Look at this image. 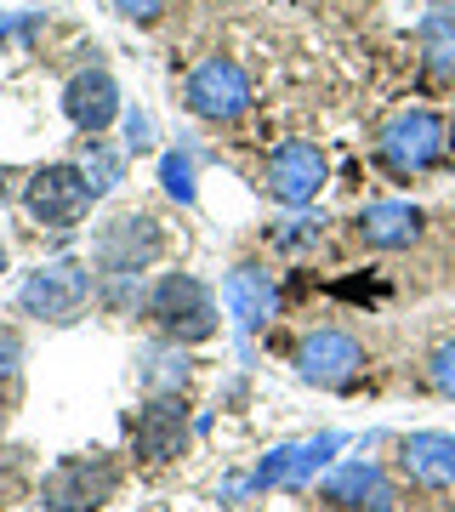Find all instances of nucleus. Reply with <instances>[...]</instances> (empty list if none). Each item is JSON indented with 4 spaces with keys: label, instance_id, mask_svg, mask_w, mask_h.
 <instances>
[{
    "label": "nucleus",
    "instance_id": "nucleus-1",
    "mask_svg": "<svg viewBox=\"0 0 455 512\" xmlns=\"http://www.w3.org/2000/svg\"><path fill=\"white\" fill-rule=\"evenodd\" d=\"M160 251H165V234L148 211H120L91 234V268H97L103 285L109 279H137Z\"/></svg>",
    "mask_w": 455,
    "mask_h": 512
},
{
    "label": "nucleus",
    "instance_id": "nucleus-2",
    "mask_svg": "<svg viewBox=\"0 0 455 512\" xmlns=\"http://www.w3.org/2000/svg\"><path fill=\"white\" fill-rule=\"evenodd\" d=\"M143 313L154 319V330L165 342H205V336H217V302H211V291L194 274H165L148 291Z\"/></svg>",
    "mask_w": 455,
    "mask_h": 512
},
{
    "label": "nucleus",
    "instance_id": "nucleus-3",
    "mask_svg": "<svg viewBox=\"0 0 455 512\" xmlns=\"http://www.w3.org/2000/svg\"><path fill=\"white\" fill-rule=\"evenodd\" d=\"M382 148V165L387 171H399V177H421V171H433L444 160V120L433 109H404L393 114L376 137Z\"/></svg>",
    "mask_w": 455,
    "mask_h": 512
},
{
    "label": "nucleus",
    "instance_id": "nucleus-4",
    "mask_svg": "<svg viewBox=\"0 0 455 512\" xmlns=\"http://www.w3.org/2000/svg\"><path fill=\"white\" fill-rule=\"evenodd\" d=\"M114 484H120L114 461H103V456H63L52 473H46V484H40V507L46 512H97L114 495Z\"/></svg>",
    "mask_w": 455,
    "mask_h": 512
},
{
    "label": "nucleus",
    "instance_id": "nucleus-5",
    "mask_svg": "<svg viewBox=\"0 0 455 512\" xmlns=\"http://www.w3.org/2000/svg\"><path fill=\"white\" fill-rule=\"evenodd\" d=\"M182 103H188V114L228 126V120H239V114L251 109V80H245V69L228 63V57H205V63H194L188 80H182Z\"/></svg>",
    "mask_w": 455,
    "mask_h": 512
},
{
    "label": "nucleus",
    "instance_id": "nucleus-6",
    "mask_svg": "<svg viewBox=\"0 0 455 512\" xmlns=\"http://www.w3.org/2000/svg\"><path fill=\"white\" fill-rule=\"evenodd\" d=\"M91 296V274L80 268V262H46V268H35V274L23 279V313L29 319H52V325H69L74 313L86 308Z\"/></svg>",
    "mask_w": 455,
    "mask_h": 512
},
{
    "label": "nucleus",
    "instance_id": "nucleus-7",
    "mask_svg": "<svg viewBox=\"0 0 455 512\" xmlns=\"http://www.w3.org/2000/svg\"><path fill=\"white\" fill-rule=\"evenodd\" d=\"M291 365H296V376L313 382V387H347L364 370V348L347 336V330L325 325V330H308V336L296 342Z\"/></svg>",
    "mask_w": 455,
    "mask_h": 512
},
{
    "label": "nucleus",
    "instance_id": "nucleus-8",
    "mask_svg": "<svg viewBox=\"0 0 455 512\" xmlns=\"http://www.w3.org/2000/svg\"><path fill=\"white\" fill-rule=\"evenodd\" d=\"M23 200H29V217L35 222H46V228H74L80 211L91 205L86 171H80V165H46V171L29 177Z\"/></svg>",
    "mask_w": 455,
    "mask_h": 512
},
{
    "label": "nucleus",
    "instance_id": "nucleus-9",
    "mask_svg": "<svg viewBox=\"0 0 455 512\" xmlns=\"http://www.w3.org/2000/svg\"><path fill=\"white\" fill-rule=\"evenodd\" d=\"M319 188H325V154L308 137H291L268 154V194L279 205L302 211L308 200H319Z\"/></svg>",
    "mask_w": 455,
    "mask_h": 512
},
{
    "label": "nucleus",
    "instance_id": "nucleus-10",
    "mask_svg": "<svg viewBox=\"0 0 455 512\" xmlns=\"http://www.w3.org/2000/svg\"><path fill=\"white\" fill-rule=\"evenodd\" d=\"M188 444V404L177 393H154L131 421V450L143 461H171Z\"/></svg>",
    "mask_w": 455,
    "mask_h": 512
},
{
    "label": "nucleus",
    "instance_id": "nucleus-11",
    "mask_svg": "<svg viewBox=\"0 0 455 512\" xmlns=\"http://www.w3.org/2000/svg\"><path fill=\"white\" fill-rule=\"evenodd\" d=\"M319 495L342 512H399V490H393V478H387L376 461H342V467L319 484Z\"/></svg>",
    "mask_w": 455,
    "mask_h": 512
},
{
    "label": "nucleus",
    "instance_id": "nucleus-12",
    "mask_svg": "<svg viewBox=\"0 0 455 512\" xmlns=\"http://www.w3.org/2000/svg\"><path fill=\"white\" fill-rule=\"evenodd\" d=\"M342 450V433H319V439H302V444H279L268 450V461L256 467V484H273V490H308L319 467Z\"/></svg>",
    "mask_w": 455,
    "mask_h": 512
},
{
    "label": "nucleus",
    "instance_id": "nucleus-13",
    "mask_svg": "<svg viewBox=\"0 0 455 512\" xmlns=\"http://www.w3.org/2000/svg\"><path fill=\"white\" fill-rule=\"evenodd\" d=\"M222 291H228V319H234L239 342H251L256 330L279 313V285H273V274H262V268H251V262H239Z\"/></svg>",
    "mask_w": 455,
    "mask_h": 512
},
{
    "label": "nucleus",
    "instance_id": "nucleus-14",
    "mask_svg": "<svg viewBox=\"0 0 455 512\" xmlns=\"http://www.w3.org/2000/svg\"><path fill=\"white\" fill-rule=\"evenodd\" d=\"M63 114H69L74 126L86 131V137H97V131H103L114 114H120V86H114V74L80 69L69 86H63Z\"/></svg>",
    "mask_w": 455,
    "mask_h": 512
},
{
    "label": "nucleus",
    "instance_id": "nucleus-15",
    "mask_svg": "<svg viewBox=\"0 0 455 512\" xmlns=\"http://www.w3.org/2000/svg\"><path fill=\"white\" fill-rule=\"evenodd\" d=\"M399 467L421 490H455V433H410L399 444Z\"/></svg>",
    "mask_w": 455,
    "mask_h": 512
},
{
    "label": "nucleus",
    "instance_id": "nucleus-16",
    "mask_svg": "<svg viewBox=\"0 0 455 512\" xmlns=\"http://www.w3.org/2000/svg\"><path fill=\"white\" fill-rule=\"evenodd\" d=\"M359 239L370 251H410L421 239V211L410 200H376L359 211Z\"/></svg>",
    "mask_w": 455,
    "mask_h": 512
},
{
    "label": "nucleus",
    "instance_id": "nucleus-17",
    "mask_svg": "<svg viewBox=\"0 0 455 512\" xmlns=\"http://www.w3.org/2000/svg\"><path fill=\"white\" fill-rule=\"evenodd\" d=\"M137 376H143V387L148 393H182L188 387V353H182V342H154V348H143L137 353Z\"/></svg>",
    "mask_w": 455,
    "mask_h": 512
},
{
    "label": "nucleus",
    "instance_id": "nucleus-18",
    "mask_svg": "<svg viewBox=\"0 0 455 512\" xmlns=\"http://www.w3.org/2000/svg\"><path fill=\"white\" fill-rule=\"evenodd\" d=\"M421 57H427L433 80H455V18L450 12H433L421 23Z\"/></svg>",
    "mask_w": 455,
    "mask_h": 512
},
{
    "label": "nucleus",
    "instance_id": "nucleus-19",
    "mask_svg": "<svg viewBox=\"0 0 455 512\" xmlns=\"http://www.w3.org/2000/svg\"><path fill=\"white\" fill-rule=\"evenodd\" d=\"M160 183H165V194H171L177 205H194V200H200V188H194V160H188L182 148H171V154L160 160Z\"/></svg>",
    "mask_w": 455,
    "mask_h": 512
},
{
    "label": "nucleus",
    "instance_id": "nucleus-20",
    "mask_svg": "<svg viewBox=\"0 0 455 512\" xmlns=\"http://www.w3.org/2000/svg\"><path fill=\"white\" fill-rule=\"evenodd\" d=\"M80 171H86L91 200H103V194H109V188L120 183V154H109V148L91 143V154H86V165H80Z\"/></svg>",
    "mask_w": 455,
    "mask_h": 512
},
{
    "label": "nucleus",
    "instance_id": "nucleus-21",
    "mask_svg": "<svg viewBox=\"0 0 455 512\" xmlns=\"http://www.w3.org/2000/svg\"><path fill=\"white\" fill-rule=\"evenodd\" d=\"M427 376H433V387L444 393V399H455V342H444V348L433 353V365H427Z\"/></svg>",
    "mask_w": 455,
    "mask_h": 512
},
{
    "label": "nucleus",
    "instance_id": "nucleus-22",
    "mask_svg": "<svg viewBox=\"0 0 455 512\" xmlns=\"http://www.w3.org/2000/svg\"><path fill=\"white\" fill-rule=\"evenodd\" d=\"M154 148V120H148L143 109L126 114V154H148Z\"/></svg>",
    "mask_w": 455,
    "mask_h": 512
},
{
    "label": "nucleus",
    "instance_id": "nucleus-23",
    "mask_svg": "<svg viewBox=\"0 0 455 512\" xmlns=\"http://www.w3.org/2000/svg\"><path fill=\"white\" fill-rule=\"evenodd\" d=\"M313 239H319V222H291L273 245H279V251H302V245H313Z\"/></svg>",
    "mask_w": 455,
    "mask_h": 512
},
{
    "label": "nucleus",
    "instance_id": "nucleus-24",
    "mask_svg": "<svg viewBox=\"0 0 455 512\" xmlns=\"http://www.w3.org/2000/svg\"><path fill=\"white\" fill-rule=\"evenodd\" d=\"M114 6H120L131 23H154V18L165 12V0H114Z\"/></svg>",
    "mask_w": 455,
    "mask_h": 512
},
{
    "label": "nucleus",
    "instance_id": "nucleus-25",
    "mask_svg": "<svg viewBox=\"0 0 455 512\" xmlns=\"http://www.w3.org/2000/svg\"><path fill=\"white\" fill-rule=\"evenodd\" d=\"M18 359H23V342L18 336H0V376H18Z\"/></svg>",
    "mask_w": 455,
    "mask_h": 512
},
{
    "label": "nucleus",
    "instance_id": "nucleus-26",
    "mask_svg": "<svg viewBox=\"0 0 455 512\" xmlns=\"http://www.w3.org/2000/svg\"><path fill=\"white\" fill-rule=\"evenodd\" d=\"M0 507H6V478H0Z\"/></svg>",
    "mask_w": 455,
    "mask_h": 512
},
{
    "label": "nucleus",
    "instance_id": "nucleus-27",
    "mask_svg": "<svg viewBox=\"0 0 455 512\" xmlns=\"http://www.w3.org/2000/svg\"><path fill=\"white\" fill-rule=\"evenodd\" d=\"M0 274H6V251H0Z\"/></svg>",
    "mask_w": 455,
    "mask_h": 512
}]
</instances>
